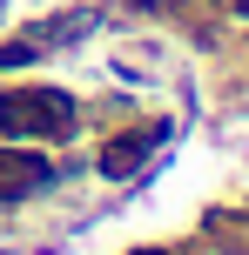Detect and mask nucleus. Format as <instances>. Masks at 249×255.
<instances>
[{
    "mask_svg": "<svg viewBox=\"0 0 249 255\" xmlns=\"http://www.w3.org/2000/svg\"><path fill=\"white\" fill-rule=\"evenodd\" d=\"M0 121L7 128H67L74 121V101H61V94H7L0 101Z\"/></svg>",
    "mask_w": 249,
    "mask_h": 255,
    "instance_id": "obj_1",
    "label": "nucleus"
},
{
    "mask_svg": "<svg viewBox=\"0 0 249 255\" xmlns=\"http://www.w3.org/2000/svg\"><path fill=\"white\" fill-rule=\"evenodd\" d=\"M155 141H162V128H148V134H121V148L101 154V175H128L135 161H148V154H155Z\"/></svg>",
    "mask_w": 249,
    "mask_h": 255,
    "instance_id": "obj_2",
    "label": "nucleus"
},
{
    "mask_svg": "<svg viewBox=\"0 0 249 255\" xmlns=\"http://www.w3.org/2000/svg\"><path fill=\"white\" fill-rule=\"evenodd\" d=\"M148 255H155V249H148Z\"/></svg>",
    "mask_w": 249,
    "mask_h": 255,
    "instance_id": "obj_3",
    "label": "nucleus"
}]
</instances>
